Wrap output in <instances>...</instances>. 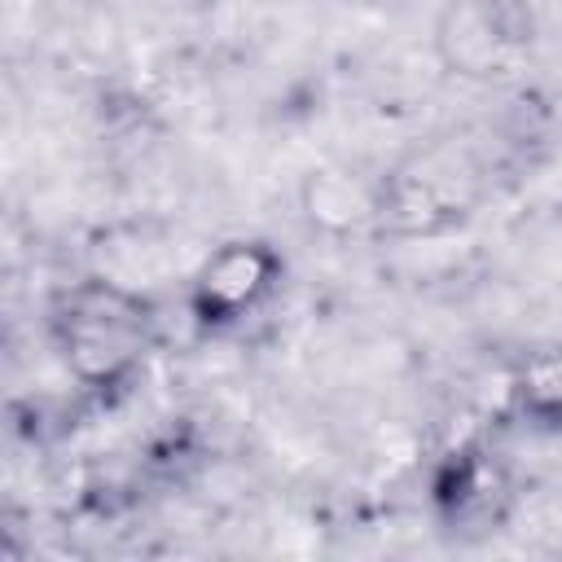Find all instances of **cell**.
<instances>
[{
	"label": "cell",
	"instance_id": "1",
	"mask_svg": "<svg viewBox=\"0 0 562 562\" xmlns=\"http://www.w3.org/2000/svg\"><path fill=\"white\" fill-rule=\"evenodd\" d=\"M66 373L88 391L123 386L158 342V312L149 294L105 272L66 285L48 316Z\"/></svg>",
	"mask_w": 562,
	"mask_h": 562
},
{
	"label": "cell",
	"instance_id": "4",
	"mask_svg": "<svg viewBox=\"0 0 562 562\" xmlns=\"http://www.w3.org/2000/svg\"><path fill=\"white\" fill-rule=\"evenodd\" d=\"M281 255L259 237L220 241L189 281V312L206 329H224L259 312L281 285Z\"/></svg>",
	"mask_w": 562,
	"mask_h": 562
},
{
	"label": "cell",
	"instance_id": "3",
	"mask_svg": "<svg viewBox=\"0 0 562 562\" xmlns=\"http://www.w3.org/2000/svg\"><path fill=\"white\" fill-rule=\"evenodd\" d=\"M540 26L531 0H448L435 18V57L452 79L465 83H514Z\"/></svg>",
	"mask_w": 562,
	"mask_h": 562
},
{
	"label": "cell",
	"instance_id": "6",
	"mask_svg": "<svg viewBox=\"0 0 562 562\" xmlns=\"http://www.w3.org/2000/svg\"><path fill=\"white\" fill-rule=\"evenodd\" d=\"M439 496L452 505V522L496 531L492 522H501V509H505V479H501L496 465H487L479 457H465V461H457L452 483Z\"/></svg>",
	"mask_w": 562,
	"mask_h": 562
},
{
	"label": "cell",
	"instance_id": "5",
	"mask_svg": "<svg viewBox=\"0 0 562 562\" xmlns=\"http://www.w3.org/2000/svg\"><path fill=\"white\" fill-rule=\"evenodd\" d=\"M303 220L321 237H373L386 220V180L351 162H325L299 184Z\"/></svg>",
	"mask_w": 562,
	"mask_h": 562
},
{
	"label": "cell",
	"instance_id": "2",
	"mask_svg": "<svg viewBox=\"0 0 562 562\" xmlns=\"http://www.w3.org/2000/svg\"><path fill=\"white\" fill-rule=\"evenodd\" d=\"M386 180V220L391 237H430L461 224L487 193V167L470 140H435L391 171Z\"/></svg>",
	"mask_w": 562,
	"mask_h": 562
},
{
	"label": "cell",
	"instance_id": "7",
	"mask_svg": "<svg viewBox=\"0 0 562 562\" xmlns=\"http://www.w3.org/2000/svg\"><path fill=\"white\" fill-rule=\"evenodd\" d=\"M518 408L531 417V422H562V351L553 356H536L522 373H518Z\"/></svg>",
	"mask_w": 562,
	"mask_h": 562
}]
</instances>
